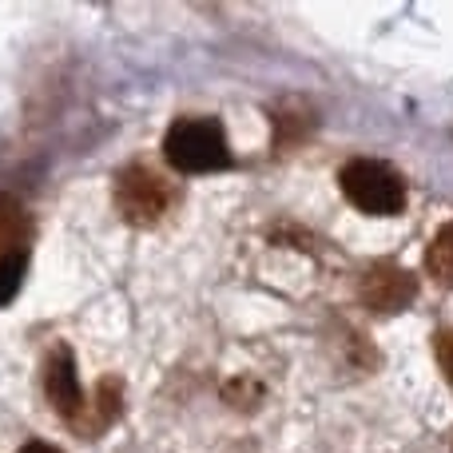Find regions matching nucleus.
<instances>
[{"label":"nucleus","mask_w":453,"mask_h":453,"mask_svg":"<svg viewBox=\"0 0 453 453\" xmlns=\"http://www.w3.org/2000/svg\"><path fill=\"white\" fill-rule=\"evenodd\" d=\"M164 156L175 172H188V175H207V172L231 167V148H226L223 124L207 116L175 119L164 135Z\"/></svg>","instance_id":"nucleus-1"},{"label":"nucleus","mask_w":453,"mask_h":453,"mask_svg":"<svg viewBox=\"0 0 453 453\" xmlns=\"http://www.w3.org/2000/svg\"><path fill=\"white\" fill-rule=\"evenodd\" d=\"M180 203V191L167 175L148 164H127L116 175V207L132 226H159Z\"/></svg>","instance_id":"nucleus-2"},{"label":"nucleus","mask_w":453,"mask_h":453,"mask_svg":"<svg viewBox=\"0 0 453 453\" xmlns=\"http://www.w3.org/2000/svg\"><path fill=\"white\" fill-rule=\"evenodd\" d=\"M338 183H342V196L366 215H398L406 207V183L382 159H350Z\"/></svg>","instance_id":"nucleus-3"},{"label":"nucleus","mask_w":453,"mask_h":453,"mask_svg":"<svg viewBox=\"0 0 453 453\" xmlns=\"http://www.w3.org/2000/svg\"><path fill=\"white\" fill-rule=\"evenodd\" d=\"M40 386H44V398L52 402V410L68 422L72 434H80L88 418V398L80 390V378H76V358H72L68 346H52L44 354V366H40Z\"/></svg>","instance_id":"nucleus-4"},{"label":"nucleus","mask_w":453,"mask_h":453,"mask_svg":"<svg viewBox=\"0 0 453 453\" xmlns=\"http://www.w3.org/2000/svg\"><path fill=\"white\" fill-rule=\"evenodd\" d=\"M418 295V282L406 266H394V263H374L366 274L358 279V298L362 306L378 314H398L414 303Z\"/></svg>","instance_id":"nucleus-5"},{"label":"nucleus","mask_w":453,"mask_h":453,"mask_svg":"<svg viewBox=\"0 0 453 453\" xmlns=\"http://www.w3.org/2000/svg\"><path fill=\"white\" fill-rule=\"evenodd\" d=\"M119 406H124L119 378H100L96 394L88 398V418H84V426H80V434H84V438H96V434H104L119 418Z\"/></svg>","instance_id":"nucleus-6"},{"label":"nucleus","mask_w":453,"mask_h":453,"mask_svg":"<svg viewBox=\"0 0 453 453\" xmlns=\"http://www.w3.org/2000/svg\"><path fill=\"white\" fill-rule=\"evenodd\" d=\"M28 215L20 203L12 199H0V258L12 255V250H28Z\"/></svg>","instance_id":"nucleus-7"},{"label":"nucleus","mask_w":453,"mask_h":453,"mask_svg":"<svg viewBox=\"0 0 453 453\" xmlns=\"http://www.w3.org/2000/svg\"><path fill=\"white\" fill-rule=\"evenodd\" d=\"M426 271H430V279L453 287V223H446L434 234L430 250H426Z\"/></svg>","instance_id":"nucleus-8"},{"label":"nucleus","mask_w":453,"mask_h":453,"mask_svg":"<svg viewBox=\"0 0 453 453\" xmlns=\"http://www.w3.org/2000/svg\"><path fill=\"white\" fill-rule=\"evenodd\" d=\"M24 266H28V250H12V255L0 258V306L20 290V279H24Z\"/></svg>","instance_id":"nucleus-9"},{"label":"nucleus","mask_w":453,"mask_h":453,"mask_svg":"<svg viewBox=\"0 0 453 453\" xmlns=\"http://www.w3.org/2000/svg\"><path fill=\"white\" fill-rule=\"evenodd\" d=\"M434 350H438V366H441V374H446V382L453 386V330H441L438 342H434Z\"/></svg>","instance_id":"nucleus-10"},{"label":"nucleus","mask_w":453,"mask_h":453,"mask_svg":"<svg viewBox=\"0 0 453 453\" xmlns=\"http://www.w3.org/2000/svg\"><path fill=\"white\" fill-rule=\"evenodd\" d=\"M20 453H60V449L48 446V441H28V446H24Z\"/></svg>","instance_id":"nucleus-11"}]
</instances>
